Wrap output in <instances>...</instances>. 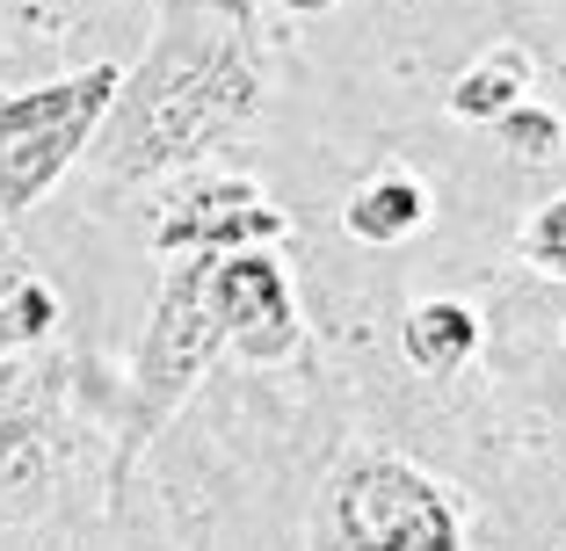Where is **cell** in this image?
Listing matches in <instances>:
<instances>
[{
	"label": "cell",
	"mask_w": 566,
	"mask_h": 551,
	"mask_svg": "<svg viewBox=\"0 0 566 551\" xmlns=\"http://www.w3.org/2000/svg\"><path fill=\"white\" fill-rule=\"evenodd\" d=\"M334 537L342 551H465V508L429 465L400 451H364L334 471Z\"/></svg>",
	"instance_id": "4"
},
{
	"label": "cell",
	"mask_w": 566,
	"mask_h": 551,
	"mask_svg": "<svg viewBox=\"0 0 566 551\" xmlns=\"http://www.w3.org/2000/svg\"><path fill=\"white\" fill-rule=\"evenodd\" d=\"M283 15H327V8H342V0H276Z\"/></svg>",
	"instance_id": "14"
},
{
	"label": "cell",
	"mask_w": 566,
	"mask_h": 551,
	"mask_svg": "<svg viewBox=\"0 0 566 551\" xmlns=\"http://www.w3.org/2000/svg\"><path fill=\"white\" fill-rule=\"evenodd\" d=\"M494 146L509 152L516 168H552V160L566 152V117L552 109V102L531 95V102H516V109L494 124Z\"/></svg>",
	"instance_id": "12"
},
{
	"label": "cell",
	"mask_w": 566,
	"mask_h": 551,
	"mask_svg": "<svg viewBox=\"0 0 566 551\" xmlns=\"http://www.w3.org/2000/svg\"><path fill=\"white\" fill-rule=\"evenodd\" d=\"M559 335H566V327H559Z\"/></svg>",
	"instance_id": "15"
},
{
	"label": "cell",
	"mask_w": 566,
	"mask_h": 551,
	"mask_svg": "<svg viewBox=\"0 0 566 551\" xmlns=\"http://www.w3.org/2000/svg\"><path fill=\"white\" fill-rule=\"evenodd\" d=\"M124 66L117 59H95L81 73H59V81H36L0 95V218L15 225L36 203L59 189V174L95 146L109 102H117Z\"/></svg>",
	"instance_id": "3"
},
{
	"label": "cell",
	"mask_w": 566,
	"mask_h": 551,
	"mask_svg": "<svg viewBox=\"0 0 566 551\" xmlns=\"http://www.w3.org/2000/svg\"><path fill=\"white\" fill-rule=\"evenodd\" d=\"M269 109V36L254 0H160L146 59L124 66L95 131L109 182L138 189L189 174L203 152L240 138Z\"/></svg>",
	"instance_id": "1"
},
{
	"label": "cell",
	"mask_w": 566,
	"mask_h": 551,
	"mask_svg": "<svg viewBox=\"0 0 566 551\" xmlns=\"http://www.w3.org/2000/svg\"><path fill=\"white\" fill-rule=\"evenodd\" d=\"M531 87H537L531 51H523V44H494V51H480V59H472V66L443 87V117L486 124V131H494L516 102H531Z\"/></svg>",
	"instance_id": "8"
},
{
	"label": "cell",
	"mask_w": 566,
	"mask_h": 551,
	"mask_svg": "<svg viewBox=\"0 0 566 551\" xmlns=\"http://www.w3.org/2000/svg\"><path fill=\"white\" fill-rule=\"evenodd\" d=\"M51 327H59V290L22 262L15 240L0 233V363L36 349V341H51Z\"/></svg>",
	"instance_id": "10"
},
{
	"label": "cell",
	"mask_w": 566,
	"mask_h": 551,
	"mask_svg": "<svg viewBox=\"0 0 566 551\" xmlns=\"http://www.w3.org/2000/svg\"><path fill=\"white\" fill-rule=\"evenodd\" d=\"M516 262L537 268V276H552V284H566V189L545 203H531V218L516 225Z\"/></svg>",
	"instance_id": "13"
},
{
	"label": "cell",
	"mask_w": 566,
	"mask_h": 551,
	"mask_svg": "<svg viewBox=\"0 0 566 551\" xmlns=\"http://www.w3.org/2000/svg\"><path fill=\"white\" fill-rule=\"evenodd\" d=\"M153 254L182 262V254H248V247H283L291 218L254 174H182L153 211Z\"/></svg>",
	"instance_id": "5"
},
{
	"label": "cell",
	"mask_w": 566,
	"mask_h": 551,
	"mask_svg": "<svg viewBox=\"0 0 566 551\" xmlns=\"http://www.w3.org/2000/svg\"><path fill=\"white\" fill-rule=\"evenodd\" d=\"M51 486V451L22 414H0V516H30Z\"/></svg>",
	"instance_id": "11"
},
{
	"label": "cell",
	"mask_w": 566,
	"mask_h": 551,
	"mask_svg": "<svg viewBox=\"0 0 566 551\" xmlns=\"http://www.w3.org/2000/svg\"><path fill=\"white\" fill-rule=\"evenodd\" d=\"M429 211L436 203H429V189H421V174L378 168L342 197V233H349L356 247H400V240H415L421 225H429Z\"/></svg>",
	"instance_id": "7"
},
{
	"label": "cell",
	"mask_w": 566,
	"mask_h": 551,
	"mask_svg": "<svg viewBox=\"0 0 566 551\" xmlns=\"http://www.w3.org/2000/svg\"><path fill=\"white\" fill-rule=\"evenodd\" d=\"M203 305H211L226 349L254 370H276L305 349L298 290H291V268L276 262V247H248V254L203 262Z\"/></svg>",
	"instance_id": "6"
},
{
	"label": "cell",
	"mask_w": 566,
	"mask_h": 551,
	"mask_svg": "<svg viewBox=\"0 0 566 551\" xmlns=\"http://www.w3.org/2000/svg\"><path fill=\"white\" fill-rule=\"evenodd\" d=\"M480 341H486V327L465 298H421L415 312L400 319V349L421 378H458V370L480 356Z\"/></svg>",
	"instance_id": "9"
},
{
	"label": "cell",
	"mask_w": 566,
	"mask_h": 551,
	"mask_svg": "<svg viewBox=\"0 0 566 551\" xmlns=\"http://www.w3.org/2000/svg\"><path fill=\"white\" fill-rule=\"evenodd\" d=\"M203 262L211 254H182L160 276V298H153V319L132 356V406H124V435H117V457H109V501L132 486L138 457L160 443V428L189 406L203 370L226 356V335H218L211 305H203Z\"/></svg>",
	"instance_id": "2"
}]
</instances>
